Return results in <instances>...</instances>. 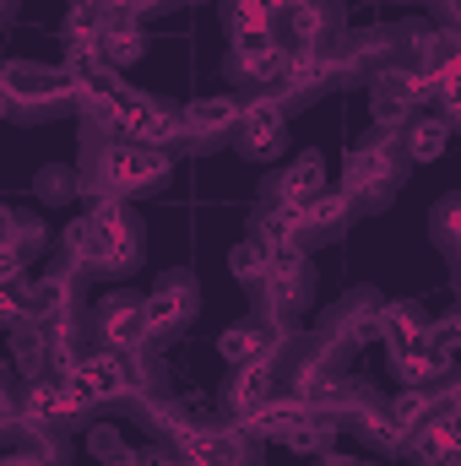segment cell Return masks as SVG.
Returning a JSON list of instances; mask_svg holds the SVG:
<instances>
[{"label": "cell", "instance_id": "8fae6325", "mask_svg": "<svg viewBox=\"0 0 461 466\" xmlns=\"http://www.w3.org/2000/svg\"><path fill=\"white\" fill-rule=\"evenodd\" d=\"M407 104H418V76L385 71V76L374 82V119H380V125H396V119H407Z\"/></svg>", "mask_w": 461, "mask_h": 466}, {"label": "cell", "instance_id": "7402d4cb", "mask_svg": "<svg viewBox=\"0 0 461 466\" xmlns=\"http://www.w3.org/2000/svg\"><path fill=\"white\" fill-rule=\"evenodd\" d=\"M218 352H223L229 363H239V358H266V337H261V331H229V337L218 342Z\"/></svg>", "mask_w": 461, "mask_h": 466}, {"label": "cell", "instance_id": "ac0fdd59", "mask_svg": "<svg viewBox=\"0 0 461 466\" xmlns=\"http://www.w3.org/2000/svg\"><path fill=\"white\" fill-rule=\"evenodd\" d=\"M446 141H451V125H446V119H418V125H413V136H407L413 157H440V152H446Z\"/></svg>", "mask_w": 461, "mask_h": 466}, {"label": "cell", "instance_id": "cb8c5ba5", "mask_svg": "<svg viewBox=\"0 0 461 466\" xmlns=\"http://www.w3.org/2000/svg\"><path fill=\"white\" fill-rule=\"evenodd\" d=\"M326 440H332V434H326V423H321V418H310V423H299L282 445H293L299 456H321V451H326Z\"/></svg>", "mask_w": 461, "mask_h": 466}, {"label": "cell", "instance_id": "484cf974", "mask_svg": "<svg viewBox=\"0 0 461 466\" xmlns=\"http://www.w3.org/2000/svg\"><path fill=\"white\" fill-rule=\"evenodd\" d=\"M0 315H5V326H22L27 320V309H22V293H16V282L5 288V299H0Z\"/></svg>", "mask_w": 461, "mask_h": 466}, {"label": "cell", "instance_id": "3957f363", "mask_svg": "<svg viewBox=\"0 0 461 466\" xmlns=\"http://www.w3.org/2000/svg\"><path fill=\"white\" fill-rule=\"evenodd\" d=\"M77 369H82V380L98 390V401H104V396H119V390H136V385H141V363H136L130 352H119V348L98 352V358H87V363H77Z\"/></svg>", "mask_w": 461, "mask_h": 466}, {"label": "cell", "instance_id": "d6986e66", "mask_svg": "<svg viewBox=\"0 0 461 466\" xmlns=\"http://www.w3.org/2000/svg\"><path fill=\"white\" fill-rule=\"evenodd\" d=\"M266 385H271V369H266V358H250V363H244V374H239V385H233V401L250 412V407L266 396Z\"/></svg>", "mask_w": 461, "mask_h": 466}, {"label": "cell", "instance_id": "83f0119b", "mask_svg": "<svg viewBox=\"0 0 461 466\" xmlns=\"http://www.w3.org/2000/svg\"><path fill=\"white\" fill-rule=\"evenodd\" d=\"M321 466H358V461H347V456H321Z\"/></svg>", "mask_w": 461, "mask_h": 466}, {"label": "cell", "instance_id": "6da1fadb", "mask_svg": "<svg viewBox=\"0 0 461 466\" xmlns=\"http://www.w3.org/2000/svg\"><path fill=\"white\" fill-rule=\"evenodd\" d=\"M66 249L87 266H125V260H136V228L115 207V196H98L93 212L66 228Z\"/></svg>", "mask_w": 461, "mask_h": 466}, {"label": "cell", "instance_id": "5bb4252c", "mask_svg": "<svg viewBox=\"0 0 461 466\" xmlns=\"http://www.w3.org/2000/svg\"><path fill=\"white\" fill-rule=\"evenodd\" d=\"M277 5L282 0H239L233 5V38H271Z\"/></svg>", "mask_w": 461, "mask_h": 466}, {"label": "cell", "instance_id": "e0dca14e", "mask_svg": "<svg viewBox=\"0 0 461 466\" xmlns=\"http://www.w3.org/2000/svg\"><path fill=\"white\" fill-rule=\"evenodd\" d=\"M326 76H332V60L315 55V49H304V55L288 60V87H321Z\"/></svg>", "mask_w": 461, "mask_h": 466}, {"label": "cell", "instance_id": "52a82bcc", "mask_svg": "<svg viewBox=\"0 0 461 466\" xmlns=\"http://www.w3.org/2000/svg\"><path fill=\"white\" fill-rule=\"evenodd\" d=\"M196 315V288L190 282H163L152 299H147V320H152V331H174V326H185Z\"/></svg>", "mask_w": 461, "mask_h": 466}, {"label": "cell", "instance_id": "4316f807", "mask_svg": "<svg viewBox=\"0 0 461 466\" xmlns=\"http://www.w3.org/2000/svg\"><path fill=\"white\" fill-rule=\"evenodd\" d=\"M119 11H130V16H136V11H147V5H158V0H115Z\"/></svg>", "mask_w": 461, "mask_h": 466}, {"label": "cell", "instance_id": "ba28073f", "mask_svg": "<svg viewBox=\"0 0 461 466\" xmlns=\"http://www.w3.org/2000/svg\"><path fill=\"white\" fill-rule=\"evenodd\" d=\"M315 196H326V163L315 152H304L282 179H277V201H293V207H310Z\"/></svg>", "mask_w": 461, "mask_h": 466}, {"label": "cell", "instance_id": "9c48e42d", "mask_svg": "<svg viewBox=\"0 0 461 466\" xmlns=\"http://www.w3.org/2000/svg\"><path fill=\"white\" fill-rule=\"evenodd\" d=\"M261 282H266V293H271L277 304H293V299H299V293L310 288V266L299 260V244H293V249H277Z\"/></svg>", "mask_w": 461, "mask_h": 466}, {"label": "cell", "instance_id": "8992f818", "mask_svg": "<svg viewBox=\"0 0 461 466\" xmlns=\"http://www.w3.org/2000/svg\"><path fill=\"white\" fill-rule=\"evenodd\" d=\"M315 418V407L310 401H299V396H277V401H266V407H250V429L255 434H266V440H288L299 423H310Z\"/></svg>", "mask_w": 461, "mask_h": 466}, {"label": "cell", "instance_id": "7c38bea8", "mask_svg": "<svg viewBox=\"0 0 461 466\" xmlns=\"http://www.w3.org/2000/svg\"><path fill=\"white\" fill-rule=\"evenodd\" d=\"M239 130H244V152L271 157V152H277V141H282V115H277V104H244Z\"/></svg>", "mask_w": 461, "mask_h": 466}, {"label": "cell", "instance_id": "277c9868", "mask_svg": "<svg viewBox=\"0 0 461 466\" xmlns=\"http://www.w3.org/2000/svg\"><path fill=\"white\" fill-rule=\"evenodd\" d=\"M147 331H152V320H147V304L141 299H109L104 304V342L119 352H136L147 342Z\"/></svg>", "mask_w": 461, "mask_h": 466}, {"label": "cell", "instance_id": "7a4b0ae2", "mask_svg": "<svg viewBox=\"0 0 461 466\" xmlns=\"http://www.w3.org/2000/svg\"><path fill=\"white\" fill-rule=\"evenodd\" d=\"M169 157L147 141H115L109 157H104V174H109V190H141L152 179H163Z\"/></svg>", "mask_w": 461, "mask_h": 466}, {"label": "cell", "instance_id": "9a60e30c", "mask_svg": "<svg viewBox=\"0 0 461 466\" xmlns=\"http://www.w3.org/2000/svg\"><path fill=\"white\" fill-rule=\"evenodd\" d=\"M71 412V401H66V385L60 380H44V385H33L27 390V418H66Z\"/></svg>", "mask_w": 461, "mask_h": 466}, {"label": "cell", "instance_id": "44dd1931", "mask_svg": "<svg viewBox=\"0 0 461 466\" xmlns=\"http://www.w3.org/2000/svg\"><path fill=\"white\" fill-rule=\"evenodd\" d=\"M429 407H435V401H429V396H424L418 385H407V390L396 396V407H391V423H396V429L407 434L413 423H424V418H429Z\"/></svg>", "mask_w": 461, "mask_h": 466}, {"label": "cell", "instance_id": "30bf717a", "mask_svg": "<svg viewBox=\"0 0 461 466\" xmlns=\"http://www.w3.org/2000/svg\"><path fill=\"white\" fill-rule=\"evenodd\" d=\"M391 185V147H358L347 157V196H369Z\"/></svg>", "mask_w": 461, "mask_h": 466}, {"label": "cell", "instance_id": "2e32d148", "mask_svg": "<svg viewBox=\"0 0 461 466\" xmlns=\"http://www.w3.org/2000/svg\"><path fill=\"white\" fill-rule=\"evenodd\" d=\"M239 104L233 98H201V104H190V125L196 130H223V125H239Z\"/></svg>", "mask_w": 461, "mask_h": 466}, {"label": "cell", "instance_id": "4fadbf2b", "mask_svg": "<svg viewBox=\"0 0 461 466\" xmlns=\"http://www.w3.org/2000/svg\"><path fill=\"white\" fill-rule=\"evenodd\" d=\"M136 55H141L136 16L115 5V16H109V27H104V60H109V66H125V60H136Z\"/></svg>", "mask_w": 461, "mask_h": 466}, {"label": "cell", "instance_id": "603a6c76", "mask_svg": "<svg viewBox=\"0 0 461 466\" xmlns=\"http://www.w3.org/2000/svg\"><path fill=\"white\" fill-rule=\"evenodd\" d=\"M347 212V190H332V196H315L310 207H304V223L310 228H326V223H337Z\"/></svg>", "mask_w": 461, "mask_h": 466}, {"label": "cell", "instance_id": "f1b7e54d", "mask_svg": "<svg viewBox=\"0 0 461 466\" xmlns=\"http://www.w3.org/2000/svg\"><path fill=\"white\" fill-rule=\"evenodd\" d=\"M5 466H44V461H33V456H11Z\"/></svg>", "mask_w": 461, "mask_h": 466}, {"label": "cell", "instance_id": "5b68a950", "mask_svg": "<svg viewBox=\"0 0 461 466\" xmlns=\"http://www.w3.org/2000/svg\"><path fill=\"white\" fill-rule=\"evenodd\" d=\"M299 233H310V223H304V207H293V201H271V207L255 218V244H261L266 255L293 249Z\"/></svg>", "mask_w": 461, "mask_h": 466}, {"label": "cell", "instance_id": "f546056e", "mask_svg": "<svg viewBox=\"0 0 461 466\" xmlns=\"http://www.w3.org/2000/svg\"><path fill=\"white\" fill-rule=\"evenodd\" d=\"M282 5H304V0H282Z\"/></svg>", "mask_w": 461, "mask_h": 466}, {"label": "cell", "instance_id": "ffe728a7", "mask_svg": "<svg viewBox=\"0 0 461 466\" xmlns=\"http://www.w3.org/2000/svg\"><path fill=\"white\" fill-rule=\"evenodd\" d=\"M385 337H391V348L402 352L407 342H418V337H429V326L418 320V309H385Z\"/></svg>", "mask_w": 461, "mask_h": 466}, {"label": "cell", "instance_id": "d4e9b609", "mask_svg": "<svg viewBox=\"0 0 461 466\" xmlns=\"http://www.w3.org/2000/svg\"><path fill=\"white\" fill-rule=\"evenodd\" d=\"M288 22H293V38H299V44H315V38H321V27H326L315 5H288Z\"/></svg>", "mask_w": 461, "mask_h": 466}]
</instances>
